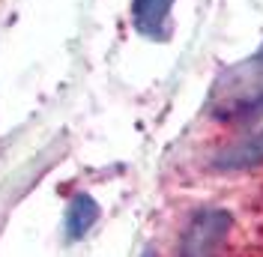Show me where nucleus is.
Wrapping results in <instances>:
<instances>
[{
    "label": "nucleus",
    "instance_id": "f257e3e1",
    "mask_svg": "<svg viewBox=\"0 0 263 257\" xmlns=\"http://www.w3.org/2000/svg\"><path fill=\"white\" fill-rule=\"evenodd\" d=\"M230 225H233V218L228 209H197L180 236V257H218L230 233Z\"/></svg>",
    "mask_w": 263,
    "mask_h": 257
},
{
    "label": "nucleus",
    "instance_id": "f03ea898",
    "mask_svg": "<svg viewBox=\"0 0 263 257\" xmlns=\"http://www.w3.org/2000/svg\"><path fill=\"white\" fill-rule=\"evenodd\" d=\"M218 171H248L263 164V128H257L254 135H248L242 141H233L224 146L213 161Z\"/></svg>",
    "mask_w": 263,
    "mask_h": 257
},
{
    "label": "nucleus",
    "instance_id": "7ed1b4c3",
    "mask_svg": "<svg viewBox=\"0 0 263 257\" xmlns=\"http://www.w3.org/2000/svg\"><path fill=\"white\" fill-rule=\"evenodd\" d=\"M174 0H132V21L144 36H162Z\"/></svg>",
    "mask_w": 263,
    "mask_h": 257
},
{
    "label": "nucleus",
    "instance_id": "20e7f679",
    "mask_svg": "<svg viewBox=\"0 0 263 257\" xmlns=\"http://www.w3.org/2000/svg\"><path fill=\"white\" fill-rule=\"evenodd\" d=\"M99 218V204L90 197V194H75L69 200V209H66V236L69 240H81L87 236V230L96 225Z\"/></svg>",
    "mask_w": 263,
    "mask_h": 257
},
{
    "label": "nucleus",
    "instance_id": "39448f33",
    "mask_svg": "<svg viewBox=\"0 0 263 257\" xmlns=\"http://www.w3.org/2000/svg\"><path fill=\"white\" fill-rule=\"evenodd\" d=\"M257 114H263V90L257 93V96L248 99L246 105H239V117H242V120H248V117H257Z\"/></svg>",
    "mask_w": 263,
    "mask_h": 257
},
{
    "label": "nucleus",
    "instance_id": "423d86ee",
    "mask_svg": "<svg viewBox=\"0 0 263 257\" xmlns=\"http://www.w3.org/2000/svg\"><path fill=\"white\" fill-rule=\"evenodd\" d=\"M144 257H156V251H144Z\"/></svg>",
    "mask_w": 263,
    "mask_h": 257
}]
</instances>
